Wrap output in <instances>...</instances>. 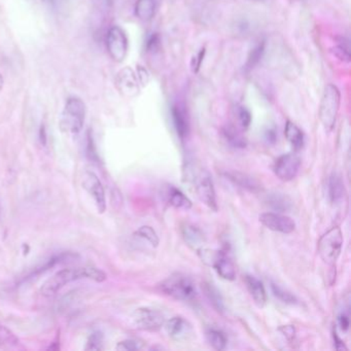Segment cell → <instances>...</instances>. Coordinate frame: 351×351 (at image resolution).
Returning <instances> with one entry per match:
<instances>
[{
    "label": "cell",
    "mask_w": 351,
    "mask_h": 351,
    "mask_svg": "<svg viewBox=\"0 0 351 351\" xmlns=\"http://www.w3.org/2000/svg\"><path fill=\"white\" fill-rule=\"evenodd\" d=\"M166 330L173 340L186 341L193 336V328L182 316H174L166 322Z\"/></svg>",
    "instance_id": "5bb4252c"
},
{
    "label": "cell",
    "mask_w": 351,
    "mask_h": 351,
    "mask_svg": "<svg viewBox=\"0 0 351 351\" xmlns=\"http://www.w3.org/2000/svg\"><path fill=\"white\" fill-rule=\"evenodd\" d=\"M279 332L285 337L287 341H293L295 336V326H282L279 328Z\"/></svg>",
    "instance_id": "8d00e7d4"
},
{
    "label": "cell",
    "mask_w": 351,
    "mask_h": 351,
    "mask_svg": "<svg viewBox=\"0 0 351 351\" xmlns=\"http://www.w3.org/2000/svg\"><path fill=\"white\" fill-rule=\"evenodd\" d=\"M340 104V90L332 84H328L324 89L319 106L320 122L328 132H330L336 125Z\"/></svg>",
    "instance_id": "5b68a950"
},
{
    "label": "cell",
    "mask_w": 351,
    "mask_h": 351,
    "mask_svg": "<svg viewBox=\"0 0 351 351\" xmlns=\"http://www.w3.org/2000/svg\"><path fill=\"white\" fill-rule=\"evenodd\" d=\"M106 278L108 277H106V273L97 267L83 266L62 269V270L55 273L43 285L40 293L45 297H52L73 281L88 279V280H93L95 282H104Z\"/></svg>",
    "instance_id": "6da1fadb"
},
{
    "label": "cell",
    "mask_w": 351,
    "mask_h": 351,
    "mask_svg": "<svg viewBox=\"0 0 351 351\" xmlns=\"http://www.w3.org/2000/svg\"><path fill=\"white\" fill-rule=\"evenodd\" d=\"M271 289H272L273 295H274L277 299L283 302V303L291 304V305H293V304L297 303V298H295L293 293L287 291V289H282V287L275 285V283H272Z\"/></svg>",
    "instance_id": "4dcf8cb0"
},
{
    "label": "cell",
    "mask_w": 351,
    "mask_h": 351,
    "mask_svg": "<svg viewBox=\"0 0 351 351\" xmlns=\"http://www.w3.org/2000/svg\"><path fill=\"white\" fill-rule=\"evenodd\" d=\"M244 281H245L248 293L252 295L254 303H256L258 307H264V306L266 305L267 293L262 281L258 280V278L252 276V275L245 276V280Z\"/></svg>",
    "instance_id": "e0dca14e"
},
{
    "label": "cell",
    "mask_w": 351,
    "mask_h": 351,
    "mask_svg": "<svg viewBox=\"0 0 351 351\" xmlns=\"http://www.w3.org/2000/svg\"><path fill=\"white\" fill-rule=\"evenodd\" d=\"M180 232H182L184 242L196 252L201 250L204 245L205 241H206L202 230L197 226L193 225V223H184Z\"/></svg>",
    "instance_id": "9a60e30c"
},
{
    "label": "cell",
    "mask_w": 351,
    "mask_h": 351,
    "mask_svg": "<svg viewBox=\"0 0 351 351\" xmlns=\"http://www.w3.org/2000/svg\"><path fill=\"white\" fill-rule=\"evenodd\" d=\"M86 114L87 108L85 102L79 97H69L61 114V130L71 134L81 132L85 124Z\"/></svg>",
    "instance_id": "3957f363"
},
{
    "label": "cell",
    "mask_w": 351,
    "mask_h": 351,
    "mask_svg": "<svg viewBox=\"0 0 351 351\" xmlns=\"http://www.w3.org/2000/svg\"><path fill=\"white\" fill-rule=\"evenodd\" d=\"M128 38L122 28L112 26L106 34V49L114 62L121 63L128 54Z\"/></svg>",
    "instance_id": "ba28073f"
},
{
    "label": "cell",
    "mask_w": 351,
    "mask_h": 351,
    "mask_svg": "<svg viewBox=\"0 0 351 351\" xmlns=\"http://www.w3.org/2000/svg\"><path fill=\"white\" fill-rule=\"evenodd\" d=\"M104 344V335L99 330H96L88 339L87 346L86 350H100L102 349Z\"/></svg>",
    "instance_id": "d6a6232c"
},
{
    "label": "cell",
    "mask_w": 351,
    "mask_h": 351,
    "mask_svg": "<svg viewBox=\"0 0 351 351\" xmlns=\"http://www.w3.org/2000/svg\"><path fill=\"white\" fill-rule=\"evenodd\" d=\"M250 1H254V3H258V1H263V0H250Z\"/></svg>",
    "instance_id": "7bdbcfd3"
},
{
    "label": "cell",
    "mask_w": 351,
    "mask_h": 351,
    "mask_svg": "<svg viewBox=\"0 0 351 351\" xmlns=\"http://www.w3.org/2000/svg\"><path fill=\"white\" fill-rule=\"evenodd\" d=\"M332 54L343 62L349 63L351 60L350 43L344 36L336 38V45L332 49Z\"/></svg>",
    "instance_id": "83f0119b"
},
{
    "label": "cell",
    "mask_w": 351,
    "mask_h": 351,
    "mask_svg": "<svg viewBox=\"0 0 351 351\" xmlns=\"http://www.w3.org/2000/svg\"><path fill=\"white\" fill-rule=\"evenodd\" d=\"M48 1H50V3H55V1H56V0H48Z\"/></svg>",
    "instance_id": "ee69618b"
},
{
    "label": "cell",
    "mask_w": 351,
    "mask_h": 351,
    "mask_svg": "<svg viewBox=\"0 0 351 351\" xmlns=\"http://www.w3.org/2000/svg\"><path fill=\"white\" fill-rule=\"evenodd\" d=\"M301 167V159L295 154H285L275 161L273 171L282 182H291L297 178Z\"/></svg>",
    "instance_id": "30bf717a"
},
{
    "label": "cell",
    "mask_w": 351,
    "mask_h": 351,
    "mask_svg": "<svg viewBox=\"0 0 351 351\" xmlns=\"http://www.w3.org/2000/svg\"><path fill=\"white\" fill-rule=\"evenodd\" d=\"M156 0H137L135 5V16L141 21H151L155 16Z\"/></svg>",
    "instance_id": "7402d4cb"
},
{
    "label": "cell",
    "mask_w": 351,
    "mask_h": 351,
    "mask_svg": "<svg viewBox=\"0 0 351 351\" xmlns=\"http://www.w3.org/2000/svg\"><path fill=\"white\" fill-rule=\"evenodd\" d=\"M83 188L93 198L98 213H104L106 210V196L104 184L94 172L86 171L83 176Z\"/></svg>",
    "instance_id": "8fae6325"
},
{
    "label": "cell",
    "mask_w": 351,
    "mask_h": 351,
    "mask_svg": "<svg viewBox=\"0 0 351 351\" xmlns=\"http://www.w3.org/2000/svg\"><path fill=\"white\" fill-rule=\"evenodd\" d=\"M168 203L176 209L189 210L192 208L193 203L182 191L173 186H169L166 192Z\"/></svg>",
    "instance_id": "d6986e66"
},
{
    "label": "cell",
    "mask_w": 351,
    "mask_h": 351,
    "mask_svg": "<svg viewBox=\"0 0 351 351\" xmlns=\"http://www.w3.org/2000/svg\"><path fill=\"white\" fill-rule=\"evenodd\" d=\"M172 123L180 139H186L190 133V120L182 106L176 104L171 108Z\"/></svg>",
    "instance_id": "2e32d148"
},
{
    "label": "cell",
    "mask_w": 351,
    "mask_h": 351,
    "mask_svg": "<svg viewBox=\"0 0 351 351\" xmlns=\"http://www.w3.org/2000/svg\"><path fill=\"white\" fill-rule=\"evenodd\" d=\"M19 338L16 336L15 332H12L8 326L0 324V348L15 349L19 348Z\"/></svg>",
    "instance_id": "4316f807"
},
{
    "label": "cell",
    "mask_w": 351,
    "mask_h": 351,
    "mask_svg": "<svg viewBox=\"0 0 351 351\" xmlns=\"http://www.w3.org/2000/svg\"><path fill=\"white\" fill-rule=\"evenodd\" d=\"M135 235L138 236L139 238L147 240L154 247H158V245H159V236L156 233L155 230L149 227V226H143V227L139 228V229L135 232Z\"/></svg>",
    "instance_id": "f546056e"
},
{
    "label": "cell",
    "mask_w": 351,
    "mask_h": 351,
    "mask_svg": "<svg viewBox=\"0 0 351 351\" xmlns=\"http://www.w3.org/2000/svg\"><path fill=\"white\" fill-rule=\"evenodd\" d=\"M136 75L137 77H138L139 84H141V85L145 86L149 83V75L145 67L138 66V69H137Z\"/></svg>",
    "instance_id": "74e56055"
},
{
    "label": "cell",
    "mask_w": 351,
    "mask_h": 351,
    "mask_svg": "<svg viewBox=\"0 0 351 351\" xmlns=\"http://www.w3.org/2000/svg\"><path fill=\"white\" fill-rule=\"evenodd\" d=\"M207 341L215 350H223L227 347L228 339L225 332L217 328H210L206 332Z\"/></svg>",
    "instance_id": "f1b7e54d"
},
{
    "label": "cell",
    "mask_w": 351,
    "mask_h": 351,
    "mask_svg": "<svg viewBox=\"0 0 351 351\" xmlns=\"http://www.w3.org/2000/svg\"><path fill=\"white\" fill-rule=\"evenodd\" d=\"M205 54H206V50L204 49H201L197 55H195L193 57L192 62H191V67H192L193 73H197L199 71V69H201V65H202L203 60H204Z\"/></svg>",
    "instance_id": "d590c367"
},
{
    "label": "cell",
    "mask_w": 351,
    "mask_h": 351,
    "mask_svg": "<svg viewBox=\"0 0 351 351\" xmlns=\"http://www.w3.org/2000/svg\"><path fill=\"white\" fill-rule=\"evenodd\" d=\"M203 289H204L205 295H206L207 299L210 302L213 308L219 312L225 311V303H223V298L221 291L215 285L208 282L203 285Z\"/></svg>",
    "instance_id": "d4e9b609"
},
{
    "label": "cell",
    "mask_w": 351,
    "mask_h": 351,
    "mask_svg": "<svg viewBox=\"0 0 351 351\" xmlns=\"http://www.w3.org/2000/svg\"><path fill=\"white\" fill-rule=\"evenodd\" d=\"M285 138L291 143L295 151H300L303 147L304 141H305L303 131L291 121H287L285 124Z\"/></svg>",
    "instance_id": "44dd1931"
},
{
    "label": "cell",
    "mask_w": 351,
    "mask_h": 351,
    "mask_svg": "<svg viewBox=\"0 0 351 351\" xmlns=\"http://www.w3.org/2000/svg\"><path fill=\"white\" fill-rule=\"evenodd\" d=\"M162 293L178 301H191L197 295L194 281L182 273H174L162 281L160 285Z\"/></svg>",
    "instance_id": "277c9868"
},
{
    "label": "cell",
    "mask_w": 351,
    "mask_h": 351,
    "mask_svg": "<svg viewBox=\"0 0 351 351\" xmlns=\"http://www.w3.org/2000/svg\"><path fill=\"white\" fill-rule=\"evenodd\" d=\"M261 223L267 229L282 234H291L295 230V223L287 215L277 213H265L258 217Z\"/></svg>",
    "instance_id": "7c38bea8"
},
{
    "label": "cell",
    "mask_w": 351,
    "mask_h": 351,
    "mask_svg": "<svg viewBox=\"0 0 351 351\" xmlns=\"http://www.w3.org/2000/svg\"><path fill=\"white\" fill-rule=\"evenodd\" d=\"M133 322L139 330L157 332L165 324V316L155 308L143 307L134 312Z\"/></svg>",
    "instance_id": "9c48e42d"
},
{
    "label": "cell",
    "mask_w": 351,
    "mask_h": 351,
    "mask_svg": "<svg viewBox=\"0 0 351 351\" xmlns=\"http://www.w3.org/2000/svg\"><path fill=\"white\" fill-rule=\"evenodd\" d=\"M328 198L332 204H339L345 196V186L342 178L339 174L332 173L328 180Z\"/></svg>",
    "instance_id": "ffe728a7"
},
{
    "label": "cell",
    "mask_w": 351,
    "mask_h": 351,
    "mask_svg": "<svg viewBox=\"0 0 351 351\" xmlns=\"http://www.w3.org/2000/svg\"><path fill=\"white\" fill-rule=\"evenodd\" d=\"M226 176H227L228 180H231L234 184L240 186V188L245 189V190L250 191V192L258 193L262 190V186H261L260 182L256 178L247 176V174L231 171L227 172Z\"/></svg>",
    "instance_id": "ac0fdd59"
},
{
    "label": "cell",
    "mask_w": 351,
    "mask_h": 351,
    "mask_svg": "<svg viewBox=\"0 0 351 351\" xmlns=\"http://www.w3.org/2000/svg\"><path fill=\"white\" fill-rule=\"evenodd\" d=\"M236 114H237L238 122H239L241 128L244 129V130L250 128L252 120V114H250V110L245 106H238Z\"/></svg>",
    "instance_id": "1f68e13d"
},
{
    "label": "cell",
    "mask_w": 351,
    "mask_h": 351,
    "mask_svg": "<svg viewBox=\"0 0 351 351\" xmlns=\"http://www.w3.org/2000/svg\"><path fill=\"white\" fill-rule=\"evenodd\" d=\"M266 137L269 141H272V143L276 141V135H275L274 131H269L266 134Z\"/></svg>",
    "instance_id": "60d3db41"
},
{
    "label": "cell",
    "mask_w": 351,
    "mask_h": 351,
    "mask_svg": "<svg viewBox=\"0 0 351 351\" xmlns=\"http://www.w3.org/2000/svg\"><path fill=\"white\" fill-rule=\"evenodd\" d=\"M343 242L344 238L339 227H332L320 238L317 245L318 254L328 266L336 264L342 252Z\"/></svg>",
    "instance_id": "52a82bcc"
},
{
    "label": "cell",
    "mask_w": 351,
    "mask_h": 351,
    "mask_svg": "<svg viewBox=\"0 0 351 351\" xmlns=\"http://www.w3.org/2000/svg\"><path fill=\"white\" fill-rule=\"evenodd\" d=\"M221 134L231 147H235V149H244L246 147V141L243 135L232 125L223 127Z\"/></svg>",
    "instance_id": "603a6c76"
},
{
    "label": "cell",
    "mask_w": 351,
    "mask_h": 351,
    "mask_svg": "<svg viewBox=\"0 0 351 351\" xmlns=\"http://www.w3.org/2000/svg\"><path fill=\"white\" fill-rule=\"evenodd\" d=\"M338 324L343 332L348 330L349 326H350V322H349V316L345 313L340 314L338 317Z\"/></svg>",
    "instance_id": "ab89813d"
},
{
    "label": "cell",
    "mask_w": 351,
    "mask_h": 351,
    "mask_svg": "<svg viewBox=\"0 0 351 351\" xmlns=\"http://www.w3.org/2000/svg\"><path fill=\"white\" fill-rule=\"evenodd\" d=\"M143 344L141 341L135 340V339H126V340L121 341L117 345L118 350L125 351H136L143 348Z\"/></svg>",
    "instance_id": "836d02e7"
},
{
    "label": "cell",
    "mask_w": 351,
    "mask_h": 351,
    "mask_svg": "<svg viewBox=\"0 0 351 351\" xmlns=\"http://www.w3.org/2000/svg\"><path fill=\"white\" fill-rule=\"evenodd\" d=\"M332 339H334L335 348L337 350H347L346 345H345L344 341L340 339V337L337 334L336 328L332 330Z\"/></svg>",
    "instance_id": "f35d334b"
},
{
    "label": "cell",
    "mask_w": 351,
    "mask_h": 351,
    "mask_svg": "<svg viewBox=\"0 0 351 351\" xmlns=\"http://www.w3.org/2000/svg\"><path fill=\"white\" fill-rule=\"evenodd\" d=\"M267 203L273 210L277 211V213H287L291 210L293 202L285 195L275 193V194H270L267 197Z\"/></svg>",
    "instance_id": "cb8c5ba5"
},
{
    "label": "cell",
    "mask_w": 351,
    "mask_h": 351,
    "mask_svg": "<svg viewBox=\"0 0 351 351\" xmlns=\"http://www.w3.org/2000/svg\"><path fill=\"white\" fill-rule=\"evenodd\" d=\"M160 45H161V40H160L159 34H152L147 38L145 48H147V52H155V51L159 50Z\"/></svg>",
    "instance_id": "e575fe53"
},
{
    "label": "cell",
    "mask_w": 351,
    "mask_h": 351,
    "mask_svg": "<svg viewBox=\"0 0 351 351\" xmlns=\"http://www.w3.org/2000/svg\"><path fill=\"white\" fill-rule=\"evenodd\" d=\"M186 176L194 184L195 191L201 202L204 203L211 210L217 211V194L213 178L207 170L195 167L194 165L186 166Z\"/></svg>",
    "instance_id": "7a4b0ae2"
},
{
    "label": "cell",
    "mask_w": 351,
    "mask_h": 351,
    "mask_svg": "<svg viewBox=\"0 0 351 351\" xmlns=\"http://www.w3.org/2000/svg\"><path fill=\"white\" fill-rule=\"evenodd\" d=\"M3 77H1V75H0V90H1V88H3Z\"/></svg>",
    "instance_id": "b9f144b4"
},
{
    "label": "cell",
    "mask_w": 351,
    "mask_h": 351,
    "mask_svg": "<svg viewBox=\"0 0 351 351\" xmlns=\"http://www.w3.org/2000/svg\"><path fill=\"white\" fill-rule=\"evenodd\" d=\"M202 262L213 267L217 274L228 281L235 280L236 268L227 252L223 250H211L202 247L197 252Z\"/></svg>",
    "instance_id": "8992f818"
},
{
    "label": "cell",
    "mask_w": 351,
    "mask_h": 351,
    "mask_svg": "<svg viewBox=\"0 0 351 351\" xmlns=\"http://www.w3.org/2000/svg\"><path fill=\"white\" fill-rule=\"evenodd\" d=\"M116 86L120 93L127 97H134L139 93L138 77L130 67H126L118 73Z\"/></svg>",
    "instance_id": "4fadbf2b"
},
{
    "label": "cell",
    "mask_w": 351,
    "mask_h": 351,
    "mask_svg": "<svg viewBox=\"0 0 351 351\" xmlns=\"http://www.w3.org/2000/svg\"><path fill=\"white\" fill-rule=\"evenodd\" d=\"M265 52H266V42L262 40L250 50L247 60H246L245 65H244V69L246 71H252L264 58Z\"/></svg>",
    "instance_id": "484cf974"
}]
</instances>
